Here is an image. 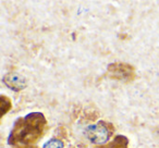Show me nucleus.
Instances as JSON below:
<instances>
[{"instance_id": "f257e3e1", "label": "nucleus", "mask_w": 159, "mask_h": 148, "mask_svg": "<svg viewBox=\"0 0 159 148\" xmlns=\"http://www.w3.org/2000/svg\"><path fill=\"white\" fill-rule=\"evenodd\" d=\"M46 130V117L42 112H30L14 122L8 144L11 148H34Z\"/></svg>"}, {"instance_id": "f03ea898", "label": "nucleus", "mask_w": 159, "mask_h": 148, "mask_svg": "<svg viewBox=\"0 0 159 148\" xmlns=\"http://www.w3.org/2000/svg\"><path fill=\"white\" fill-rule=\"evenodd\" d=\"M112 133V125L105 121H98L96 124L89 125L85 131L86 137L95 145H102V144L107 143Z\"/></svg>"}, {"instance_id": "7ed1b4c3", "label": "nucleus", "mask_w": 159, "mask_h": 148, "mask_svg": "<svg viewBox=\"0 0 159 148\" xmlns=\"http://www.w3.org/2000/svg\"><path fill=\"white\" fill-rule=\"evenodd\" d=\"M2 82L6 84V86L14 92H19L21 89L25 88L26 86V81L20 74L16 73H8L3 76Z\"/></svg>"}, {"instance_id": "20e7f679", "label": "nucleus", "mask_w": 159, "mask_h": 148, "mask_svg": "<svg viewBox=\"0 0 159 148\" xmlns=\"http://www.w3.org/2000/svg\"><path fill=\"white\" fill-rule=\"evenodd\" d=\"M64 145L60 139H57V138H51L49 139L48 141L44 144L43 148H63Z\"/></svg>"}]
</instances>
